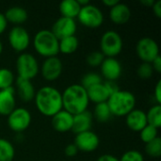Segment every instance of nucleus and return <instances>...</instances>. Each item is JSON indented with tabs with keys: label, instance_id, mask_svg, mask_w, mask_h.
I'll list each match as a JSON object with an SVG mask.
<instances>
[{
	"label": "nucleus",
	"instance_id": "obj_19",
	"mask_svg": "<svg viewBox=\"0 0 161 161\" xmlns=\"http://www.w3.org/2000/svg\"><path fill=\"white\" fill-rule=\"evenodd\" d=\"M92 125V114L90 111L85 110L79 114L74 115L72 130L75 134H79L91 130Z\"/></svg>",
	"mask_w": 161,
	"mask_h": 161
},
{
	"label": "nucleus",
	"instance_id": "obj_30",
	"mask_svg": "<svg viewBox=\"0 0 161 161\" xmlns=\"http://www.w3.org/2000/svg\"><path fill=\"white\" fill-rule=\"evenodd\" d=\"M102 82H103L102 77H101V75L99 74H97V73H88L82 77L80 85L87 90V89H89V88H91V87H92L94 85L100 84Z\"/></svg>",
	"mask_w": 161,
	"mask_h": 161
},
{
	"label": "nucleus",
	"instance_id": "obj_41",
	"mask_svg": "<svg viewBox=\"0 0 161 161\" xmlns=\"http://www.w3.org/2000/svg\"><path fill=\"white\" fill-rule=\"evenodd\" d=\"M96 161H120L119 158H117L116 157L112 156V155H103L101 157H99Z\"/></svg>",
	"mask_w": 161,
	"mask_h": 161
},
{
	"label": "nucleus",
	"instance_id": "obj_20",
	"mask_svg": "<svg viewBox=\"0 0 161 161\" xmlns=\"http://www.w3.org/2000/svg\"><path fill=\"white\" fill-rule=\"evenodd\" d=\"M16 86L18 90V95L21 100L25 102H29L34 99L36 92L33 84L31 83V80L17 77Z\"/></svg>",
	"mask_w": 161,
	"mask_h": 161
},
{
	"label": "nucleus",
	"instance_id": "obj_31",
	"mask_svg": "<svg viewBox=\"0 0 161 161\" xmlns=\"http://www.w3.org/2000/svg\"><path fill=\"white\" fill-rule=\"evenodd\" d=\"M141 140L146 144L148 142H150L151 141L155 140L156 138H158V128L150 125H147L141 132Z\"/></svg>",
	"mask_w": 161,
	"mask_h": 161
},
{
	"label": "nucleus",
	"instance_id": "obj_39",
	"mask_svg": "<svg viewBox=\"0 0 161 161\" xmlns=\"http://www.w3.org/2000/svg\"><path fill=\"white\" fill-rule=\"evenodd\" d=\"M152 66H153V69L154 71L158 72V73H161V57L160 55L158 56L154 60L153 62L151 63Z\"/></svg>",
	"mask_w": 161,
	"mask_h": 161
},
{
	"label": "nucleus",
	"instance_id": "obj_22",
	"mask_svg": "<svg viewBox=\"0 0 161 161\" xmlns=\"http://www.w3.org/2000/svg\"><path fill=\"white\" fill-rule=\"evenodd\" d=\"M4 15L7 22H10L17 25L25 23L28 17L27 11L20 6H13L8 8Z\"/></svg>",
	"mask_w": 161,
	"mask_h": 161
},
{
	"label": "nucleus",
	"instance_id": "obj_32",
	"mask_svg": "<svg viewBox=\"0 0 161 161\" xmlns=\"http://www.w3.org/2000/svg\"><path fill=\"white\" fill-rule=\"evenodd\" d=\"M104 59H105V56L100 51H94V52L90 53L86 58L87 63L92 67L100 66Z\"/></svg>",
	"mask_w": 161,
	"mask_h": 161
},
{
	"label": "nucleus",
	"instance_id": "obj_27",
	"mask_svg": "<svg viewBox=\"0 0 161 161\" xmlns=\"http://www.w3.org/2000/svg\"><path fill=\"white\" fill-rule=\"evenodd\" d=\"M146 119L147 124L159 128L161 126V106L160 105H155L153 106L148 112L146 113Z\"/></svg>",
	"mask_w": 161,
	"mask_h": 161
},
{
	"label": "nucleus",
	"instance_id": "obj_29",
	"mask_svg": "<svg viewBox=\"0 0 161 161\" xmlns=\"http://www.w3.org/2000/svg\"><path fill=\"white\" fill-rule=\"evenodd\" d=\"M145 152L152 158H159L161 156V139L159 137L145 144Z\"/></svg>",
	"mask_w": 161,
	"mask_h": 161
},
{
	"label": "nucleus",
	"instance_id": "obj_11",
	"mask_svg": "<svg viewBox=\"0 0 161 161\" xmlns=\"http://www.w3.org/2000/svg\"><path fill=\"white\" fill-rule=\"evenodd\" d=\"M100 143L99 137L92 130L76 134L75 139V145L78 151L91 153L95 151Z\"/></svg>",
	"mask_w": 161,
	"mask_h": 161
},
{
	"label": "nucleus",
	"instance_id": "obj_17",
	"mask_svg": "<svg viewBox=\"0 0 161 161\" xmlns=\"http://www.w3.org/2000/svg\"><path fill=\"white\" fill-rule=\"evenodd\" d=\"M15 91L13 87L0 90V115L8 116L15 108Z\"/></svg>",
	"mask_w": 161,
	"mask_h": 161
},
{
	"label": "nucleus",
	"instance_id": "obj_21",
	"mask_svg": "<svg viewBox=\"0 0 161 161\" xmlns=\"http://www.w3.org/2000/svg\"><path fill=\"white\" fill-rule=\"evenodd\" d=\"M86 91H87L89 100L95 103V104L107 102L110 96L103 82L100 84L94 85V86L87 89Z\"/></svg>",
	"mask_w": 161,
	"mask_h": 161
},
{
	"label": "nucleus",
	"instance_id": "obj_15",
	"mask_svg": "<svg viewBox=\"0 0 161 161\" xmlns=\"http://www.w3.org/2000/svg\"><path fill=\"white\" fill-rule=\"evenodd\" d=\"M126 125L129 129L135 132H141L148 124L146 112L142 109H133L126 115Z\"/></svg>",
	"mask_w": 161,
	"mask_h": 161
},
{
	"label": "nucleus",
	"instance_id": "obj_40",
	"mask_svg": "<svg viewBox=\"0 0 161 161\" xmlns=\"http://www.w3.org/2000/svg\"><path fill=\"white\" fill-rule=\"evenodd\" d=\"M7 25H8V22L5 18V15L0 12V34H2L6 30Z\"/></svg>",
	"mask_w": 161,
	"mask_h": 161
},
{
	"label": "nucleus",
	"instance_id": "obj_5",
	"mask_svg": "<svg viewBox=\"0 0 161 161\" xmlns=\"http://www.w3.org/2000/svg\"><path fill=\"white\" fill-rule=\"evenodd\" d=\"M101 53L105 58H115L123 50V39L121 35L114 30L106 31L100 40Z\"/></svg>",
	"mask_w": 161,
	"mask_h": 161
},
{
	"label": "nucleus",
	"instance_id": "obj_4",
	"mask_svg": "<svg viewBox=\"0 0 161 161\" xmlns=\"http://www.w3.org/2000/svg\"><path fill=\"white\" fill-rule=\"evenodd\" d=\"M33 45L36 52L44 58L56 57L59 52L58 39L48 29H42L36 33Z\"/></svg>",
	"mask_w": 161,
	"mask_h": 161
},
{
	"label": "nucleus",
	"instance_id": "obj_37",
	"mask_svg": "<svg viewBox=\"0 0 161 161\" xmlns=\"http://www.w3.org/2000/svg\"><path fill=\"white\" fill-rule=\"evenodd\" d=\"M154 96L156 101L158 102V105L161 104V80H158L154 91Z\"/></svg>",
	"mask_w": 161,
	"mask_h": 161
},
{
	"label": "nucleus",
	"instance_id": "obj_42",
	"mask_svg": "<svg viewBox=\"0 0 161 161\" xmlns=\"http://www.w3.org/2000/svg\"><path fill=\"white\" fill-rule=\"evenodd\" d=\"M119 2H120L119 0H103V4L106 5L108 8H112L113 6H115Z\"/></svg>",
	"mask_w": 161,
	"mask_h": 161
},
{
	"label": "nucleus",
	"instance_id": "obj_9",
	"mask_svg": "<svg viewBox=\"0 0 161 161\" xmlns=\"http://www.w3.org/2000/svg\"><path fill=\"white\" fill-rule=\"evenodd\" d=\"M31 123V114L25 108H15L8 115V127L17 133L25 131Z\"/></svg>",
	"mask_w": 161,
	"mask_h": 161
},
{
	"label": "nucleus",
	"instance_id": "obj_28",
	"mask_svg": "<svg viewBox=\"0 0 161 161\" xmlns=\"http://www.w3.org/2000/svg\"><path fill=\"white\" fill-rule=\"evenodd\" d=\"M14 75L8 68H0V90H5L12 87Z\"/></svg>",
	"mask_w": 161,
	"mask_h": 161
},
{
	"label": "nucleus",
	"instance_id": "obj_33",
	"mask_svg": "<svg viewBox=\"0 0 161 161\" xmlns=\"http://www.w3.org/2000/svg\"><path fill=\"white\" fill-rule=\"evenodd\" d=\"M138 75L142 78V79H148L153 75L154 69L151 63L147 62H142L139 67H138Z\"/></svg>",
	"mask_w": 161,
	"mask_h": 161
},
{
	"label": "nucleus",
	"instance_id": "obj_26",
	"mask_svg": "<svg viewBox=\"0 0 161 161\" xmlns=\"http://www.w3.org/2000/svg\"><path fill=\"white\" fill-rule=\"evenodd\" d=\"M93 115L94 118L100 123H107L112 116L107 102L96 104L94 108Z\"/></svg>",
	"mask_w": 161,
	"mask_h": 161
},
{
	"label": "nucleus",
	"instance_id": "obj_12",
	"mask_svg": "<svg viewBox=\"0 0 161 161\" xmlns=\"http://www.w3.org/2000/svg\"><path fill=\"white\" fill-rule=\"evenodd\" d=\"M62 70H63L62 61L57 56L46 58L41 68L42 75L43 76L44 79L48 81H54L58 79L61 75Z\"/></svg>",
	"mask_w": 161,
	"mask_h": 161
},
{
	"label": "nucleus",
	"instance_id": "obj_2",
	"mask_svg": "<svg viewBox=\"0 0 161 161\" xmlns=\"http://www.w3.org/2000/svg\"><path fill=\"white\" fill-rule=\"evenodd\" d=\"M61 96L62 108L72 115H76L87 110L90 100L86 89L80 84L70 85L64 90Z\"/></svg>",
	"mask_w": 161,
	"mask_h": 161
},
{
	"label": "nucleus",
	"instance_id": "obj_6",
	"mask_svg": "<svg viewBox=\"0 0 161 161\" xmlns=\"http://www.w3.org/2000/svg\"><path fill=\"white\" fill-rule=\"evenodd\" d=\"M16 69L18 77L31 80L38 75L40 67L36 58L33 55L29 53H22L17 58Z\"/></svg>",
	"mask_w": 161,
	"mask_h": 161
},
{
	"label": "nucleus",
	"instance_id": "obj_3",
	"mask_svg": "<svg viewBox=\"0 0 161 161\" xmlns=\"http://www.w3.org/2000/svg\"><path fill=\"white\" fill-rule=\"evenodd\" d=\"M107 103L112 115L123 117L135 108L136 97L128 91L119 90L109 96Z\"/></svg>",
	"mask_w": 161,
	"mask_h": 161
},
{
	"label": "nucleus",
	"instance_id": "obj_24",
	"mask_svg": "<svg viewBox=\"0 0 161 161\" xmlns=\"http://www.w3.org/2000/svg\"><path fill=\"white\" fill-rule=\"evenodd\" d=\"M78 44V39L75 37V35L65 37L58 40V50L65 55H70L77 50Z\"/></svg>",
	"mask_w": 161,
	"mask_h": 161
},
{
	"label": "nucleus",
	"instance_id": "obj_25",
	"mask_svg": "<svg viewBox=\"0 0 161 161\" xmlns=\"http://www.w3.org/2000/svg\"><path fill=\"white\" fill-rule=\"evenodd\" d=\"M14 156L13 145L8 140L0 138V161H12Z\"/></svg>",
	"mask_w": 161,
	"mask_h": 161
},
{
	"label": "nucleus",
	"instance_id": "obj_13",
	"mask_svg": "<svg viewBox=\"0 0 161 161\" xmlns=\"http://www.w3.org/2000/svg\"><path fill=\"white\" fill-rule=\"evenodd\" d=\"M51 31L58 40L74 36L76 31V23L75 19L61 16L54 23Z\"/></svg>",
	"mask_w": 161,
	"mask_h": 161
},
{
	"label": "nucleus",
	"instance_id": "obj_38",
	"mask_svg": "<svg viewBox=\"0 0 161 161\" xmlns=\"http://www.w3.org/2000/svg\"><path fill=\"white\" fill-rule=\"evenodd\" d=\"M152 8H153L154 13L156 14V16H157L158 18H160L161 17V0H157V1H155L154 5L152 6Z\"/></svg>",
	"mask_w": 161,
	"mask_h": 161
},
{
	"label": "nucleus",
	"instance_id": "obj_36",
	"mask_svg": "<svg viewBox=\"0 0 161 161\" xmlns=\"http://www.w3.org/2000/svg\"><path fill=\"white\" fill-rule=\"evenodd\" d=\"M64 152H65V155H66L67 157L72 158V157H75V156L77 154L78 149H77V147L75 145V143H70V144H68V145L66 146Z\"/></svg>",
	"mask_w": 161,
	"mask_h": 161
},
{
	"label": "nucleus",
	"instance_id": "obj_23",
	"mask_svg": "<svg viewBox=\"0 0 161 161\" xmlns=\"http://www.w3.org/2000/svg\"><path fill=\"white\" fill-rule=\"evenodd\" d=\"M81 7L76 0H63L59 4V12L61 16L75 19L77 17Z\"/></svg>",
	"mask_w": 161,
	"mask_h": 161
},
{
	"label": "nucleus",
	"instance_id": "obj_45",
	"mask_svg": "<svg viewBox=\"0 0 161 161\" xmlns=\"http://www.w3.org/2000/svg\"><path fill=\"white\" fill-rule=\"evenodd\" d=\"M2 51H3V44H2V42H1V41H0V55H1V53H2Z\"/></svg>",
	"mask_w": 161,
	"mask_h": 161
},
{
	"label": "nucleus",
	"instance_id": "obj_14",
	"mask_svg": "<svg viewBox=\"0 0 161 161\" xmlns=\"http://www.w3.org/2000/svg\"><path fill=\"white\" fill-rule=\"evenodd\" d=\"M100 66L101 74L107 81H116L123 72L121 63L115 58H105Z\"/></svg>",
	"mask_w": 161,
	"mask_h": 161
},
{
	"label": "nucleus",
	"instance_id": "obj_7",
	"mask_svg": "<svg viewBox=\"0 0 161 161\" xmlns=\"http://www.w3.org/2000/svg\"><path fill=\"white\" fill-rule=\"evenodd\" d=\"M77 18L83 25L90 28L99 27L104 21V15L101 9L92 4L81 7Z\"/></svg>",
	"mask_w": 161,
	"mask_h": 161
},
{
	"label": "nucleus",
	"instance_id": "obj_34",
	"mask_svg": "<svg viewBox=\"0 0 161 161\" xmlns=\"http://www.w3.org/2000/svg\"><path fill=\"white\" fill-rule=\"evenodd\" d=\"M120 161H144L142 154L137 150H128L123 154Z\"/></svg>",
	"mask_w": 161,
	"mask_h": 161
},
{
	"label": "nucleus",
	"instance_id": "obj_35",
	"mask_svg": "<svg viewBox=\"0 0 161 161\" xmlns=\"http://www.w3.org/2000/svg\"><path fill=\"white\" fill-rule=\"evenodd\" d=\"M103 83H104L105 87L107 88V90H108L109 95L115 93L116 92H118V91L120 90V89H119V86H118L117 83H116V81H107V80H106V82H103Z\"/></svg>",
	"mask_w": 161,
	"mask_h": 161
},
{
	"label": "nucleus",
	"instance_id": "obj_16",
	"mask_svg": "<svg viewBox=\"0 0 161 161\" xmlns=\"http://www.w3.org/2000/svg\"><path fill=\"white\" fill-rule=\"evenodd\" d=\"M74 115L64 110L63 108L52 116V126L58 132H67L72 130Z\"/></svg>",
	"mask_w": 161,
	"mask_h": 161
},
{
	"label": "nucleus",
	"instance_id": "obj_8",
	"mask_svg": "<svg viewBox=\"0 0 161 161\" xmlns=\"http://www.w3.org/2000/svg\"><path fill=\"white\" fill-rule=\"evenodd\" d=\"M136 52L142 62L152 63L153 60L159 56V47L154 39L143 37L137 42Z\"/></svg>",
	"mask_w": 161,
	"mask_h": 161
},
{
	"label": "nucleus",
	"instance_id": "obj_1",
	"mask_svg": "<svg viewBox=\"0 0 161 161\" xmlns=\"http://www.w3.org/2000/svg\"><path fill=\"white\" fill-rule=\"evenodd\" d=\"M34 99L38 110L44 116L52 117L62 109L61 92L54 87H42L36 92Z\"/></svg>",
	"mask_w": 161,
	"mask_h": 161
},
{
	"label": "nucleus",
	"instance_id": "obj_18",
	"mask_svg": "<svg viewBox=\"0 0 161 161\" xmlns=\"http://www.w3.org/2000/svg\"><path fill=\"white\" fill-rule=\"evenodd\" d=\"M109 18L116 25H124L129 21L131 18V10L130 8L125 4L119 2L109 10Z\"/></svg>",
	"mask_w": 161,
	"mask_h": 161
},
{
	"label": "nucleus",
	"instance_id": "obj_10",
	"mask_svg": "<svg viewBox=\"0 0 161 161\" xmlns=\"http://www.w3.org/2000/svg\"><path fill=\"white\" fill-rule=\"evenodd\" d=\"M8 42L14 51L24 52L30 43V36L25 28L15 25L8 33Z\"/></svg>",
	"mask_w": 161,
	"mask_h": 161
},
{
	"label": "nucleus",
	"instance_id": "obj_43",
	"mask_svg": "<svg viewBox=\"0 0 161 161\" xmlns=\"http://www.w3.org/2000/svg\"><path fill=\"white\" fill-rule=\"evenodd\" d=\"M141 2L145 5V6H148V7H152L155 3V0H141Z\"/></svg>",
	"mask_w": 161,
	"mask_h": 161
},
{
	"label": "nucleus",
	"instance_id": "obj_44",
	"mask_svg": "<svg viewBox=\"0 0 161 161\" xmlns=\"http://www.w3.org/2000/svg\"><path fill=\"white\" fill-rule=\"evenodd\" d=\"M77 3L79 4L80 7H84V6H87L90 4V1L89 0H76Z\"/></svg>",
	"mask_w": 161,
	"mask_h": 161
}]
</instances>
